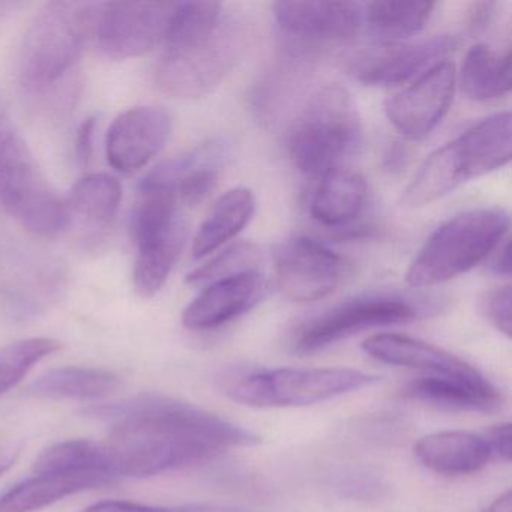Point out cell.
<instances>
[{"instance_id":"1","label":"cell","mask_w":512,"mask_h":512,"mask_svg":"<svg viewBox=\"0 0 512 512\" xmlns=\"http://www.w3.org/2000/svg\"><path fill=\"white\" fill-rule=\"evenodd\" d=\"M94 413L113 419L103 445L116 476L161 475L262 440L202 407L163 395L95 407Z\"/></svg>"},{"instance_id":"2","label":"cell","mask_w":512,"mask_h":512,"mask_svg":"<svg viewBox=\"0 0 512 512\" xmlns=\"http://www.w3.org/2000/svg\"><path fill=\"white\" fill-rule=\"evenodd\" d=\"M247 41L244 23L226 16L223 4H176L155 82L179 100L205 97L238 64Z\"/></svg>"},{"instance_id":"3","label":"cell","mask_w":512,"mask_h":512,"mask_svg":"<svg viewBox=\"0 0 512 512\" xmlns=\"http://www.w3.org/2000/svg\"><path fill=\"white\" fill-rule=\"evenodd\" d=\"M97 4L50 2L32 20L22 52L19 76L26 94L41 109L64 112L79 92L77 65L92 37Z\"/></svg>"},{"instance_id":"4","label":"cell","mask_w":512,"mask_h":512,"mask_svg":"<svg viewBox=\"0 0 512 512\" xmlns=\"http://www.w3.org/2000/svg\"><path fill=\"white\" fill-rule=\"evenodd\" d=\"M511 115L488 116L452 142L434 151L404 190L403 206L422 208L461 184L502 169L511 160Z\"/></svg>"},{"instance_id":"5","label":"cell","mask_w":512,"mask_h":512,"mask_svg":"<svg viewBox=\"0 0 512 512\" xmlns=\"http://www.w3.org/2000/svg\"><path fill=\"white\" fill-rule=\"evenodd\" d=\"M362 143V122L352 94L338 83L314 92L292 122L289 154L299 172L322 176L343 167Z\"/></svg>"},{"instance_id":"6","label":"cell","mask_w":512,"mask_h":512,"mask_svg":"<svg viewBox=\"0 0 512 512\" xmlns=\"http://www.w3.org/2000/svg\"><path fill=\"white\" fill-rule=\"evenodd\" d=\"M505 209H473L437 227L406 272L409 286L433 287L466 274L490 257L508 236Z\"/></svg>"},{"instance_id":"7","label":"cell","mask_w":512,"mask_h":512,"mask_svg":"<svg viewBox=\"0 0 512 512\" xmlns=\"http://www.w3.org/2000/svg\"><path fill=\"white\" fill-rule=\"evenodd\" d=\"M184 206L175 193L142 184L134 212L137 256L133 281L142 298H152L169 280L188 236Z\"/></svg>"},{"instance_id":"8","label":"cell","mask_w":512,"mask_h":512,"mask_svg":"<svg viewBox=\"0 0 512 512\" xmlns=\"http://www.w3.org/2000/svg\"><path fill=\"white\" fill-rule=\"evenodd\" d=\"M379 382L352 368H277L227 377V397L251 407H301L322 403Z\"/></svg>"},{"instance_id":"9","label":"cell","mask_w":512,"mask_h":512,"mask_svg":"<svg viewBox=\"0 0 512 512\" xmlns=\"http://www.w3.org/2000/svg\"><path fill=\"white\" fill-rule=\"evenodd\" d=\"M0 205L29 232L55 238L70 224L67 205L19 134L0 143Z\"/></svg>"},{"instance_id":"10","label":"cell","mask_w":512,"mask_h":512,"mask_svg":"<svg viewBox=\"0 0 512 512\" xmlns=\"http://www.w3.org/2000/svg\"><path fill=\"white\" fill-rule=\"evenodd\" d=\"M428 310L421 302L397 293L356 296L302 325L293 337V350L302 355L319 352L367 329L412 322Z\"/></svg>"},{"instance_id":"11","label":"cell","mask_w":512,"mask_h":512,"mask_svg":"<svg viewBox=\"0 0 512 512\" xmlns=\"http://www.w3.org/2000/svg\"><path fill=\"white\" fill-rule=\"evenodd\" d=\"M175 7L172 2L97 4L92 37L109 58H139L166 40Z\"/></svg>"},{"instance_id":"12","label":"cell","mask_w":512,"mask_h":512,"mask_svg":"<svg viewBox=\"0 0 512 512\" xmlns=\"http://www.w3.org/2000/svg\"><path fill=\"white\" fill-rule=\"evenodd\" d=\"M272 259L278 289L293 302L326 298L343 284L350 271L344 257L307 236L281 242Z\"/></svg>"},{"instance_id":"13","label":"cell","mask_w":512,"mask_h":512,"mask_svg":"<svg viewBox=\"0 0 512 512\" xmlns=\"http://www.w3.org/2000/svg\"><path fill=\"white\" fill-rule=\"evenodd\" d=\"M275 22L293 53L310 56L352 40L364 23L356 2H277Z\"/></svg>"},{"instance_id":"14","label":"cell","mask_w":512,"mask_h":512,"mask_svg":"<svg viewBox=\"0 0 512 512\" xmlns=\"http://www.w3.org/2000/svg\"><path fill=\"white\" fill-rule=\"evenodd\" d=\"M457 46V38L449 35L419 43H379L353 55L346 70L353 80L371 88L403 85L445 61Z\"/></svg>"},{"instance_id":"15","label":"cell","mask_w":512,"mask_h":512,"mask_svg":"<svg viewBox=\"0 0 512 512\" xmlns=\"http://www.w3.org/2000/svg\"><path fill=\"white\" fill-rule=\"evenodd\" d=\"M454 89V65L449 61L439 62L386 101V116L392 127L407 139H424L445 118Z\"/></svg>"},{"instance_id":"16","label":"cell","mask_w":512,"mask_h":512,"mask_svg":"<svg viewBox=\"0 0 512 512\" xmlns=\"http://www.w3.org/2000/svg\"><path fill=\"white\" fill-rule=\"evenodd\" d=\"M172 118L163 107H133L110 125L106 137V157L121 173L145 167L169 140Z\"/></svg>"},{"instance_id":"17","label":"cell","mask_w":512,"mask_h":512,"mask_svg":"<svg viewBox=\"0 0 512 512\" xmlns=\"http://www.w3.org/2000/svg\"><path fill=\"white\" fill-rule=\"evenodd\" d=\"M265 289V277L257 269L212 281L185 308L182 323L196 332L221 328L256 307Z\"/></svg>"},{"instance_id":"18","label":"cell","mask_w":512,"mask_h":512,"mask_svg":"<svg viewBox=\"0 0 512 512\" xmlns=\"http://www.w3.org/2000/svg\"><path fill=\"white\" fill-rule=\"evenodd\" d=\"M224 158L223 142L205 143L190 154L158 167L143 182L172 191L182 206H196L217 187Z\"/></svg>"},{"instance_id":"19","label":"cell","mask_w":512,"mask_h":512,"mask_svg":"<svg viewBox=\"0 0 512 512\" xmlns=\"http://www.w3.org/2000/svg\"><path fill=\"white\" fill-rule=\"evenodd\" d=\"M362 350L383 364L433 373V376L476 379L484 374L469 362L452 355L448 350L418 338L400 334H376L362 343Z\"/></svg>"},{"instance_id":"20","label":"cell","mask_w":512,"mask_h":512,"mask_svg":"<svg viewBox=\"0 0 512 512\" xmlns=\"http://www.w3.org/2000/svg\"><path fill=\"white\" fill-rule=\"evenodd\" d=\"M404 397L446 410L496 413L505 404L502 392L487 377L427 376L412 380Z\"/></svg>"},{"instance_id":"21","label":"cell","mask_w":512,"mask_h":512,"mask_svg":"<svg viewBox=\"0 0 512 512\" xmlns=\"http://www.w3.org/2000/svg\"><path fill=\"white\" fill-rule=\"evenodd\" d=\"M422 466L445 476L472 475L494 457L487 439L470 431H439L415 443Z\"/></svg>"},{"instance_id":"22","label":"cell","mask_w":512,"mask_h":512,"mask_svg":"<svg viewBox=\"0 0 512 512\" xmlns=\"http://www.w3.org/2000/svg\"><path fill=\"white\" fill-rule=\"evenodd\" d=\"M368 185L364 176L337 167L320 176L310 202V214L329 229L349 230L367 205Z\"/></svg>"},{"instance_id":"23","label":"cell","mask_w":512,"mask_h":512,"mask_svg":"<svg viewBox=\"0 0 512 512\" xmlns=\"http://www.w3.org/2000/svg\"><path fill=\"white\" fill-rule=\"evenodd\" d=\"M112 479L95 475L35 473L0 496V512H37L65 497L110 484Z\"/></svg>"},{"instance_id":"24","label":"cell","mask_w":512,"mask_h":512,"mask_svg":"<svg viewBox=\"0 0 512 512\" xmlns=\"http://www.w3.org/2000/svg\"><path fill=\"white\" fill-rule=\"evenodd\" d=\"M254 212L256 197L253 191L238 187L224 193L194 236V259H203L235 239L250 223Z\"/></svg>"},{"instance_id":"25","label":"cell","mask_w":512,"mask_h":512,"mask_svg":"<svg viewBox=\"0 0 512 512\" xmlns=\"http://www.w3.org/2000/svg\"><path fill=\"white\" fill-rule=\"evenodd\" d=\"M121 377L103 368L65 367L41 376L31 392L47 400L100 401L115 394Z\"/></svg>"},{"instance_id":"26","label":"cell","mask_w":512,"mask_h":512,"mask_svg":"<svg viewBox=\"0 0 512 512\" xmlns=\"http://www.w3.org/2000/svg\"><path fill=\"white\" fill-rule=\"evenodd\" d=\"M461 91L473 101H491L511 91V52L497 53L484 44L467 52L460 73Z\"/></svg>"},{"instance_id":"27","label":"cell","mask_w":512,"mask_h":512,"mask_svg":"<svg viewBox=\"0 0 512 512\" xmlns=\"http://www.w3.org/2000/svg\"><path fill=\"white\" fill-rule=\"evenodd\" d=\"M34 472L106 476L112 481L118 478L103 443L86 439L65 440L50 446L35 461Z\"/></svg>"},{"instance_id":"28","label":"cell","mask_w":512,"mask_h":512,"mask_svg":"<svg viewBox=\"0 0 512 512\" xmlns=\"http://www.w3.org/2000/svg\"><path fill=\"white\" fill-rule=\"evenodd\" d=\"M434 8L433 2H370L364 5V22L380 43H400L427 26Z\"/></svg>"},{"instance_id":"29","label":"cell","mask_w":512,"mask_h":512,"mask_svg":"<svg viewBox=\"0 0 512 512\" xmlns=\"http://www.w3.org/2000/svg\"><path fill=\"white\" fill-rule=\"evenodd\" d=\"M122 202L121 184L106 173H92L80 179L68 196V214L86 223L106 227L115 220Z\"/></svg>"},{"instance_id":"30","label":"cell","mask_w":512,"mask_h":512,"mask_svg":"<svg viewBox=\"0 0 512 512\" xmlns=\"http://www.w3.org/2000/svg\"><path fill=\"white\" fill-rule=\"evenodd\" d=\"M62 349L55 338H28L0 349V397L19 385L43 359Z\"/></svg>"},{"instance_id":"31","label":"cell","mask_w":512,"mask_h":512,"mask_svg":"<svg viewBox=\"0 0 512 512\" xmlns=\"http://www.w3.org/2000/svg\"><path fill=\"white\" fill-rule=\"evenodd\" d=\"M257 259H259V250L256 245L250 242H236L205 263L202 268L191 272L187 277V283L191 286H200V284H209L239 272L256 269Z\"/></svg>"},{"instance_id":"32","label":"cell","mask_w":512,"mask_h":512,"mask_svg":"<svg viewBox=\"0 0 512 512\" xmlns=\"http://www.w3.org/2000/svg\"><path fill=\"white\" fill-rule=\"evenodd\" d=\"M82 512H253L251 509L233 505H182L151 506L130 500H103L94 503Z\"/></svg>"},{"instance_id":"33","label":"cell","mask_w":512,"mask_h":512,"mask_svg":"<svg viewBox=\"0 0 512 512\" xmlns=\"http://www.w3.org/2000/svg\"><path fill=\"white\" fill-rule=\"evenodd\" d=\"M481 310L488 322L502 332L506 338L512 334V290L511 284L494 287L481 299Z\"/></svg>"},{"instance_id":"34","label":"cell","mask_w":512,"mask_h":512,"mask_svg":"<svg viewBox=\"0 0 512 512\" xmlns=\"http://www.w3.org/2000/svg\"><path fill=\"white\" fill-rule=\"evenodd\" d=\"M484 436L493 455H497L502 460L511 461V424L509 422L494 425Z\"/></svg>"},{"instance_id":"35","label":"cell","mask_w":512,"mask_h":512,"mask_svg":"<svg viewBox=\"0 0 512 512\" xmlns=\"http://www.w3.org/2000/svg\"><path fill=\"white\" fill-rule=\"evenodd\" d=\"M95 130H97V119L95 118L86 119L77 130L76 157L83 167L88 166L91 161Z\"/></svg>"},{"instance_id":"36","label":"cell","mask_w":512,"mask_h":512,"mask_svg":"<svg viewBox=\"0 0 512 512\" xmlns=\"http://www.w3.org/2000/svg\"><path fill=\"white\" fill-rule=\"evenodd\" d=\"M488 271L497 277H511V242L508 236L488 257Z\"/></svg>"},{"instance_id":"37","label":"cell","mask_w":512,"mask_h":512,"mask_svg":"<svg viewBox=\"0 0 512 512\" xmlns=\"http://www.w3.org/2000/svg\"><path fill=\"white\" fill-rule=\"evenodd\" d=\"M496 4L491 2H479V4H472L469 10V17H467V25L472 31L478 32L490 23L491 16H493Z\"/></svg>"},{"instance_id":"38","label":"cell","mask_w":512,"mask_h":512,"mask_svg":"<svg viewBox=\"0 0 512 512\" xmlns=\"http://www.w3.org/2000/svg\"><path fill=\"white\" fill-rule=\"evenodd\" d=\"M482 512H512L511 490H506L505 493L500 494L487 508L482 509Z\"/></svg>"},{"instance_id":"39","label":"cell","mask_w":512,"mask_h":512,"mask_svg":"<svg viewBox=\"0 0 512 512\" xmlns=\"http://www.w3.org/2000/svg\"><path fill=\"white\" fill-rule=\"evenodd\" d=\"M16 133L13 124H11L10 116H8L7 107H5L4 100L0 97V143L7 140L11 134Z\"/></svg>"},{"instance_id":"40","label":"cell","mask_w":512,"mask_h":512,"mask_svg":"<svg viewBox=\"0 0 512 512\" xmlns=\"http://www.w3.org/2000/svg\"><path fill=\"white\" fill-rule=\"evenodd\" d=\"M386 160H388L389 169H398V167H400L401 164H406V149L400 148V146H395V148L391 149V152H389L388 157H386Z\"/></svg>"},{"instance_id":"41","label":"cell","mask_w":512,"mask_h":512,"mask_svg":"<svg viewBox=\"0 0 512 512\" xmlns=\"http://www.w3.org/2000/svg\"><path fill=\"white\" fill-rule=\"evenodd\" d=\"M16 7L14 2H0V20H4L5 16H8Z\"/></svg>"},{"instance_id":"42","label":"cell","mask_w":512,"mask_h":512,"mask_svg":"<svg viewBox=\"0 0 512 512\" xmlns=\"http://www.w3.org/2000/svg\"><path fill=\"white\" fill-rule=\"evenodd\" d=\"M14 463H16V458L14 457H0V475L7 472L10 467H13Z\"/></svg>"}]
</instances>
